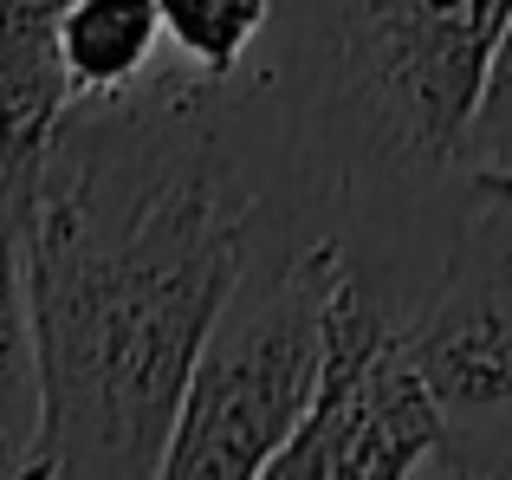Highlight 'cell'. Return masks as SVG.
I'll return each mask as SVG.
<instances>
[{
    "label": "cell",
    "instance_id": "1",
    "mask_svg": "<svg viewBox=\"0 0 512 480\" xmlns=\"http://www.w3.org/2000/svg\"><path fill=\"white\" fill-rule=\"evenodd\" d=\"M227 91L175 59L52 124L20 208L46 383L33 474H163L182 383L273 202Z\"/></svg>",
    "mask_w": 512,
    "mask_h": 480
},
{
    "label": "cell",
    "instance_id": "2",
    "mask_svg": "<svg viewBox=\"0 0 512 480\" xmlns=\"http://www.w3.org/2000/svg\"><path fill=\"white\" fill-rule=\"evenodd\" d=\"M299 20L312 98L292 111V208L318 221V202L357 215L435 195L474 137L506 0H299Z\"/></svg>",
    "mask_w": 512,
    "mask_h": 480
},
{
    "label": "cell",
    "instance_id": "3",
    "mask_svg": "<svg viewBox=\"0 0 512 480\" xmlns=\"http://www.w3.org/2000/svg\"><path fill=\"white\" fill-rule=\"evenodd\" d=\"M344 273L350 240L338 228H312L286 195H273L247 273L214 312L182 383L163 455L169 480H253L273 468V455L312 409Z\"/></svg>",
    "mask_w": 512,
    "mask_h": 480
},
{
    "label": "cell",
    "instance_id": "4",
    "mask_svg": "<svg viewBox=\"0 0 512 480\" xmlns=\"http://www.w3.org/2000/svg\"><path fill=\"white\" fill-rule=\"evenodd\" d=\"M448 422L402 344V305L350 260L331 299L325 370L305 422L273 455V480H402L441 474Z\"/></svg>",
    "mask_w": 512,
    "mask_h": 480
},
{
    "label": "cell",
    "instance_id": "5",
    "mask_svg": "<svg viewBox=\"0 0 512 480\" xmlns=\"http://www.w3.org/2000/svg\"><path fill=\"white\" fill-rule=\"evenodd\" d=\"M402 344L448 422L441 474H512V234L467 215L435 279L402 305Z\"/></svg>",
    "mask_w": 512,
    "mask_h": 480
},
{
    "label": "cell",
    "instance_id": "6",
    "mask_svg": "<svg viewBox=\"0 0 512 480\" xmlns=\"http://www.w3.org/2000/svg\"><path fill=\"white\" fill-rule=\"evenodd\" d=\"M72 0H0V176L26 195L72 78L59 65V13Z\"/></svg>",
    "mask_w": 512,
    "mask_h": 480
},
{
    "label": "cell",
    "instance_id": "7",
    "mask_svg": "<svg viewBox=\"0 0 512 480\" xmlns=\"http://www.w3.org/2000/svg\"><path fill=\"white\" fill-rule=\"evenodd\" d=\"M20 208H26V195L0 176V474H33L39 429H46V383H39L33 299H26Z\"/></svg>",
    "mask_w": 512,
    "mask_h": 480
},
{
    "label": "cell",
    "instance_id": "8",
    "mask_svg": "<svg viewBox=\"0 0 512 480\" xmlns=\"http://www.w3.org/2000/svg\"><path fill=\"white\" fill-rule=\"evenodd\" d=\"M156 46H163L156 0H72L59 13V65L72 78V98L130 91L156 72Z\"/></svg>",
    "mask_w": 512,
    "mask_h": 480
},
{
    "label": "cell",
    "instance_id": "9",
    "mask_svg": "<svg viewBox=\"0 0 512 480\" xmlns=\"http://www.w3.org/2000/svg\"><path fill=\"white\" fill-rule=\"evenodd\" d=\"M156 7L175 59L214 85H234L253 46L279 26V0H156Z\"/></svg>",
    "mask_w": 512,
    "mask_h": 480
},
{
    "label": "cell",
    "instance_id": "10",
    "mask_svg": "<svg viewBox=\"0 0 512 480\" xmlns=\"http://www.w3.org/2000/svg\"><path fill=\"white\" fill-rule=\"evenodd\" d=\"M506 143H512V0H506L500 39H493L487 85H480V104H474V137H467V150H487V156H500Z\"/></svg>",
    "mask_w": 512,
    "mask_h": 480
},
{
    "label": "cell",
    "instance_id": "11",
    "mask_svg": "<svg viewBox=\"0 0 512 480\" xmlns=\"http://www.w3.org/2000/svg\"><path fill=\"white\" fill-rule=\"evenodd\" d=\"M467 202L493 208V215H512V156H487V163L467 176Z\"/></svg>",
    "mask_w": 512,
    "mask_h": 480
},
{
    "label": "cell",
    "instance_id": "12",
    "mask_svg": "<svg viewBox=\"0 0 512 480\" xmlns=\"http://www.w3.org/2000/svg\"><path fill=\"white\" fill-rule=\"evenodd\" d=\"M500 156H512V143H506V150H500Z\"/></svg>",
    "mask_w": 512,
    "mask_h": 480
}]
</instances>
